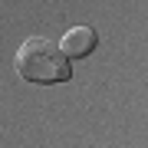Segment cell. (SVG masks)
Masks as SVG:
<instances>
[{
  "label": "cell",
  "instance_id": "2",
  "mask_svg": "<svg viewBox=\"0 0 148 148\" xmlns=\"http://www.w3.org/2000/svg\"><path fill=\"white\" fill-rule=\"evenodd\" d=\"M95 43H99V33L92 27H73V30L63 33V40H59L56 46L63 49L66 59H82V56H89L95 49Z\"/></svg>",
  "mask_w": 148,
  "mask_h": 148
},
{
  "label": "cell",
  "instance_id": "1",
  "mask_svg": "<svg viewBox=\"0 0 148 148\" xmlns=\"http://www.w3.org/2000/svg\"><path fill=\"white\" fill-rule=\"evenodd\" d=\"M16 73L20 79L36 82V86H56V82H69L73 66L63 56V49L46 36H30L20 43L16 49Z\"/></svg>",
  "mask_w": 148,
  "mask_h": 148
}]
</instances>
